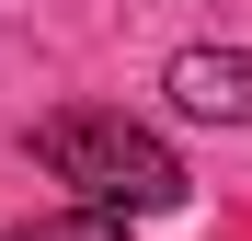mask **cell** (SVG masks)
Instances as JSON below:
<instances>
[{
    "label": "cell",
    "instance_id": "obj_1",
    "mask_svg": "<svg viewBox=\"0 0 252 241\" xmlns=\"http://www.w3.org/2000/svg\"><path fill=\"white\" fill-rule=\"evenodd\" d=\"M34 161L69 184V195H92V207H126V218H172L184 207V161H172V138H149L138 115H46L34 127Z\"/></svg>",
    "mask_w": 252,
    "mask_h": 241
},
{
    "label": "cell",
    "instance_id": "obj_3",
    "mask_svg": "<svg viewBox=\"0 0 252 241\" xmlns=\"http://www.w3.org/2000/svg\"><path fill=\"white\" fill-rule=\"evenodd\" d=\"M12 241H126V207H92V195H69L58 218H23Z\"/></svg>",
    "mask_w": 252,
    "mask_h": 241
},
{
    "label": "cell",
    "instance_id": "obj_2",
    "mask_svg": "<svg viewBox=\"0 0 252 241\" xmlns=\"http://www.w3.org/2000/svg\"><path fill=\"white\" fill-rule=\"evenodd\" d=\"M172 115H195V127H252V46H184L172 58Z\"/></svg>",
    "mask_w": 252,
    "mask_h": 241
}]
</instances>
